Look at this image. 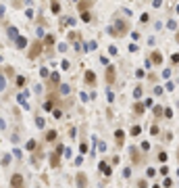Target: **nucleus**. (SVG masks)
Instances as JSON below:
<instances>
[{"mask_svg": "<svg viewBox=\"0 0 179 188\" xmlns=\"http://www.w3.org/2000/svg\"><path fill=\"white\" fill-rule=\"evenodd\" d=\"M11 163H13V153H4L2 155V159H0V165L4 167V169H8Z\"/></svg>", "mask_w": 179, "mask_h": 188, "instance_id": "obj_19", "label": "nucleus"}, {"mask_svg": "<svg viewBox=\"0 0 179 188\" xmlns=\"http://www.w3.org/2000/svg\"><path fill=\"white\" fill-rule=\"evenodd\" d=\"M40 75L44 77V80H48V75H50V71L46 69V67H42V69H40Z\"/></svg>", "mask_w": 179, "mask_h": 188, "instance_id": "obj_31", "label": "nucleus"}, {"mask_svg": "<svg viewBox=\"0 0 179 188\" xmlns=\"http://www.w3.org/2000/svg\"><path fill=\"white\" fill-rule=\"evenodd\" d=\"M106 100H108V103H112V100H115V94H112L110 90H108V94H106Z\"/></svg>", "mask_w": 179, "mask_h": 188, "instance_id": "obj_37", "label": "nucleus"}, {"mask_svg": "<svg viewBox=\"0 0 179 188\" xmlns=\"http://www.w3.org/2000/svg\"><path fill=\"white\" fill-rule=\"evenodd\" d=\"M7 86H8V80H7V75H4L2 67H0V94H2V92H7Z\"/></svg>", "mask_w": 179, "mask_h": 188, "instance_id": "obj_22", "label": "nucleus"}, {"mask_svg": "<svg viewBox=\"0 0 179 188\" xmlns=\"http://www.w3.org/2000/svg\"><path fill=\"white\" fill-rule=\"evenodd\" d=\"M154 115H156V117H160V115H163V109H160V107H156V109H154Z\"/></svg>", "mask_w": 179, "mask_h": 188, "instance_id": "obj_38", "label": "nucleus"}, {"mask_svg": "<svg viewBox=\"0 0 179 188\" xmlns=\"http://www.w3.org/2000/svg\"><path fill=\"white\" fill-rule=\"evenodd\" d=\"M0 132H7V119L0 117Z\"/></svg>", "mask_w": 179, "mask_h": 188, "instance_id": "obj_32", "label": "nucleus"}, {"mask_svg": "<svg viewBox=\"0 0 179 188\" xmlns=\"http://www.w3.org/2000/svg\"><path fill=\"white\" fill-rule=\"evenodd\" d=\"M138 186H140V188H146V186H148V182H146V180H140Z\"/></svg>", "mask_w": 179, "mask_h": 188, "instance_id": "obj_39", "label": "nucleus"}, {"mask_svg": "<svg viewBox=\"0 0 179 188\" xmlns=\"http://www.w3.org/2000/svg\"><path fill=\"white\" fill-rule=\"evenodd\" d=\"M8 138H11L13 144H19V142H21V128H15V132L8 134Z\"/></svg>", "mask_w": 179, "mask_h": 188, "instance_id": "obj_20", "label": "nucleus"}, {"mask_svg": "<svg viewBox=\"0 0 179 188\" xmlns=\"http://www.w3.org/2000/svg\"><path fill=\"white\" fill-rule=\"evenodd\" d=\"M129 134H131V136H140V134H142V125H131Z\"/></svg>", "mask_w": 179, "mask_h": 188, "instance_id": "obj_27", "label": "nucleus"}, {"mask_svg": "<svg viewBox=\"0 0 179 188\" xmlns=\"http://www.w3.org/2000/svg\"><path fill=\"white\" fill-rule=\"evenodd\" d=\"M35 188H42V186H35Z\"/></svg>", "mask_w": 179, "mask_h": 188, "instance_id": "obj_43", "label": "nucleus"}, {"mask_svg": "<svg viewBox=\"0 0 179 188\" xmlns=\"http://www.w3.org/2000/svg\"><path fill=\"white\" fill-rule=\"evenodd\" d=\"M158 161H163V163L167 161V153H165V151H160V153H158Z\"/></svg>", "mask_w": 179, "mask_h": 188, "instance_id": "obj_34", "label": "nucleus"}, {"mask_svg": "<svg viewBox=\"0 0 179 188\" xmlns=\"http://www.w3.org/2000/svg\"><path fill=\"white\" fill-rule=\"evenodd\" d=\"M13 86L17 88V92L19 90H25V86H27V75H15V80H13Z\"/></svg>", "mask_w": 179, "mask_h": 188, "instance_id": "obj_9", "label": "nucleus"}, {"mask_svg": "<svg viewBox=\"0 0 179 188\" xmlns=\"http://www.w3.org/2000/svg\"><path fill=\"white\" fill-rule=\"evenodd\" d=\"M52 115H54L56 119H61V117H62V109H61V107H56L54 111H52Z\"/></svg>", "mask_w": 179, "mask_h": 188, "instance_id": "obj_29", "label": "nucleus"}, {"mask_svg": "<svg viewBox=\"0 0 179 188\" xmlns=\"http://www.w3.org/2000/svg\"><path fill=\"white\" fill-rule=\"evenodd\" d=\"M13 44H15V48H17V50H27V46H29L27 38H25V36H21V34L13 40Z\"/></svg>", "mask_w": 179, "mask_h": 188, "instance_id": "obj_8", "label": "nucleus"}, {"mask_svg": "<svg viewBox=\"0 0 179 188\" xmlns=\"http://www.w3.org/2000/svg\"><path fill=\"white\" fill-rule=\"evenodd\" d=\"M54 151H56V153H58V155H62V153H65V146H62L61 142H56V146H54Z\"/></svg>", "mask_w": 179, "mask_h": 188, "instance_id": "obj_30", "label": "nucleus"}, {"mask_svg": "<svg viewBox=\"0 0 179 188\" xmlns=\"http://www.w3.org/2000/svg\"><path fill=\"white\" fill-rule=\"evenodd\" d=\"M25 17H27V19H34V11L27 8V11H25Z\"/></svg>", "mask_w": 179, "mask_h": 188, "instance_id": "obj_36", "label": "nucleus"}, {"mask_svg": "<svg viewBox=\"0 0 179 188\" xmlns=\"http://www.w3.org/2000/svg\"><path fill=\"white\" fill-rule=\"evenodd\" d=\"M83 82H85V86H94V88H96V73L92 69H88L85 75H83Z\"/></svg>", "mask_w": 179, "mask_h": 188, "instance_id": "obj_14", "label": "nucleus"}, {"mask_svg": "<svg viewBox=\"0 0 179 188\" xmlns=\"http://www.w3.org/2000/svg\"><path fill=\"white\" fill-rule=\"evenodd\" d=\"M115 142H117V146H123L125 144V130L119 128L117 132H115Z\"/></svg>", "mask_w": 179, "mask_h": 188, "instance_id": "obj_18", "label": "nucleus"}, {"mask_svg": "<svg viewBox=\"0 0 179 188\" xmlns=\"http://www.w3.org/2000/svg\"><path fill=\"white\" fill-rule=\"evenodd\" d=\"M42 52H44V42L35 38V40L27 46V59H29V61H35V59H38Z\"/></svg>", "mask_w": 179, "mask_h": 188, "instance_id": "obj_1", "label": "nucleus"}, {"mask_svg": "<svg viewBox=\"0 0 179 188\" xmlns=\"http://www.w3.org/2000/svg\"><path fill=\"white\" fill-rule=\"evenodd\" d=\"M4 13H7V8H4V4H0V17H4Z\"/></svg>", "mask_w": 179, "mask_h": 188, "instance_id": "obj_42", "label": "nucleus"}, {"mask_svg": "<svg viewBox=\"0 0 179 188\" xmlns=\"http://www.w3.org/2000/svg\"><path fill=\"white\" fill-rule=\"evenodd\" d=\"M42 142H44V144H56V142H58V132H56L54 128H48V130H44Z\"/></svg>", "mask_w": 179, "mask_h": 188, "instance_id": "obj_4", "label": "nucleus"}, {"mask_svg": "<svg viewBox=\"0 0 179 188\" xmlns=\"http://www.w3.org/2000/svg\"><path fill=\"white\" fill-rule=\"evenodd\" d=\"M90 7H92V0H77V11H79V13L90 11Z\"/></svg>", "mask_w": 179, "mask_h": 188, "instance_id": "obj_21", "label": "nucleus"}, {"mask_svg": "<svg viewBox=\"0 0 179 188\" xmlns=\"http://www.w3.org/2000/svg\"><path fill=\"white\" fill-rule=\"evenodd\" d=\"M75 184H77V188H88V176L83 174V171H77Z\"/></svg>", "mask_w": 179, "mask_h": 188, "instance_id": "obj_13", "label": "nucleus"}, {"mask_svg": "<svg viewBox=\"0 0 179 188\" xmlns=\"http://www.w3.org/2000/svg\"><path fill=\"white\" fill-rule=\"evenodd\" d=\"M8 188H27V180L21 171H13L8 178Z\"/></svg>", "mask_w": 179, "mask_h": 188, "instance_id": "obj_3", "label": "nucleus"}, {"mask_svg": "<svg viewBox=\"0 0 179 188\" xmlns=\"http://www.w3.org/2000/svg\"><path fill=\"white\" fill-rule=\"evenodd\" d=\"M50 11L54 15H61V2L58 0H50Z\"/></svg>", "mask_w": 179, "mask_h": 188, "instance_id": "obj_24", "label": "nucleus"}, {"mask_svg": "<svg viewBox=\"0 0 179 188\" xmlns=\"http://www.w3.org/2000/svg\"><path fill=\"white\" fill-rule=\"evenodd\" d=\"M2 71H4V75H7V80H8V82H13V80H15V75H17V73H15V69L11 67V65H4V67H2Z\"/></svg>", "mask_w": 179, "mask_h": 188, "instance_id": "obj_23", "label": "nucleus"}, {"mask_svg": "<svg viewBox=\"0 0 179 188\" xmlns=\"http://www.w3.org/2000/svg\"><path fill=\"white\" fill-rule=\"evenodd\" d=\"M61 157L62 155H58L56 151H52V153L48 155V161H50V167H52V169H58V167H61Z\"/></svg>", "mask_w": 179, "mask_h": 188, "instance_id": "obj_12", "label": "nucleus"}, {"mask_svg": "<svg viewBox=\"0 0 179 188\" xmlns=\"http://www.w3.org/2000/svg\"><path fill=\"white\" fill-rule=\"evenodd\" d=\"M150 61L154 63V65H160V63H163V55H160V52H152V55H150Z\"/></svg>", "mask_w": 179, "mask_h": 188, "instance_id": "obj_25", "label": "nucleus"}, {"mask_svg": "<svg viewBox=\"0 0 179 188\" xmlns=\"http://www.w3.org/2000/svg\"><path fill=\"white\" fill-rule=\"evenodd\" d=\"M104 77H106V84H108V86H112V84L117 82V69H115V67H112V65H106V73H104Z\"/></svg>", "mask_w": 179, "mask_h": 188, "instance_id": "obj_7", "label": "nucleus"}, {"mask_svg": "<svg viewBox=\"0 0 179 188\" xmlns=\"http://www.w3.org/2000/svg\"><path fill=\"white\" fill-rule=\"evenodd\" d=\"M144 109H146L144 103H135V104H133V113H135V115H142V113H144Z\"/></svg>", "mask_w": 179, "mask_h": 188, "instance_id": "obj_26", "label": "nucleus"}, {"mask_svg": "<svg viewBox=\"0 0 179 188\" xmlns=\"http://www.w3.org/2000/svg\"><path fill=\"white\" fill-rule=\"evenodd\" d=\"M4 31H7V36H8V40H11V42L19 36V27L13 25V23H7V25H4Z\"/></svg>", "mask_w": 179, "mask_h": 188, "instance_id": "obj_11", "label": "nucleus"}, {"mask_svg": "<svg viewBox=\"0 0 179 188\" xmlns=\"http://www.w3.org/2000/svg\"><path fill=\"white\" fill-rule=\"evenodd\" d=\"M150 148V142H142V151H148Z\"/></svg>", "mask_w": 179, "mask_h": 188, "instance_id": "obj_40", "label": "nucleus"}, {"mask_svg": "<svg viewBox=\"0 0 179 188\" xmlns=\"http://www.w3.org/2000/svg\"><path fill=\"white\" fill-rule=\"evenodd\" d=\"M142 92H144V90H142V86H138V88L133 90V96H135V98H142Z\"/></svg>", "mask_w": 179, "mask_h": 188, "instance_id": "obj_33", "label": "nucleus"}, {"mask_svg": "<svg viewBox=\"0 0 179 188\" xmlns=\"http://www.w3.org/2000/svg\"><path fill=\"white\" fill-rule=\"evenodd\" d=\"M27 94H29L27 90H19V92H17V103H19L21 107H23V109H25V111H29V103H27Z\"/></svg>", "mask_w": 179, "mask_h": 188, "instance_id": "obj_10", "label": "nucleus"}, {"mask_svg": "<svg viewBox=\"0 0 179 188\" xmlns=\"http://www.w3.org/2000/svg\"><path fill=\"white\" fill-rule=\"evenodd\" d=\"M42 42H44V48H52L54 42H56V38H54V34H46L44 38H42Z\"/></svg>", "mask_w": 179, "mask_h": 188, "instance_id": "obj_16", "label": "nucleus"}, {"mask_svg": "<svg viewBox=\"0 0 179 188\" xmlns=\"http://www.w3.org/2000/svg\"><path fill=\"white\" fill-rule=\"evenodd\" d=\"M127 31H129V23H127V21H123V19H119L112 27H108V34L115 36V38H123Z\"/></svg>", "mask_w": 179, "mask_h": 188, "instance_id": "obj_2", "label": "nucleus"}, {"mask_svg": "<svg viewBox=\"0 0 179 188\" xmlns=\"http://www.w3.org/2000/svg\"><path fill=\"white\" fill-rule=\"evenodd\" d=\"M92 2H94V0H92Z\"/></svg>", "mask_w": 179, "mask_h": 188, "instance_id": "obj_44", "label": "nucleus"}, {"mask_svg": "<svg viewBox=\"0 0 179 188\" xmlns=\"http://www.w3.org/2000/svg\"><path fill=\"white\" fill-rule=\"evenodd\" d=\"M46 82H48V88H50V90H54V92H56V88L61 86V73H58V71H52V73L48 75V80H46Z\"/></svg>", "mask_w": 179, "mask_h": 188, "instance_id": "obj_6", "label": "nucleus"}, {"mask_svg": "<svg viewBox=\"0 0 179 188\" xmlns=\"http://www.w3.org/2000/svg\"><path fill=\"white\" fill-rule=\"evenodd\" d=\"M81 163H83V157H81V155H79V157H77V159H75V165H81Z\"/></svg>", "mask_w": 179, "mask_h": 188, "instance_id": "obj_41", "label": "nucleus"}, {"mask_svg": "<svg viewBox=\"0 0 179 188\" xmlns=\"http://www.w3.org/2000/svg\"><path fill=\"white\" fill-rule=\"evenodd\" d=\"M38 146H40V142H38L35 138H29L27 142H23V148H25L27 153H34V151L38 148Z\"/></svg>", "mask_w": 179, "mask_h": 188, "instance_id": "obj_15", "label": "nucleus"}, {"mask_svg": "<svg viewBox=\"0 0 179 188\" xmlns=\"http://www.w3.org/2000/svg\"><path fill=\"white\" fill-rule=\"evenodd\" d=\"M29 155H31V167H40L42 157H44V142H40V146L35 148L34 153H29Z\"/></svg>", "mask_w": 179, "mask_h": 188, "instance_id": "obj_5", "label": "nucleus"}, {"mask_svg": "<svg viewBox=\"0 0 179 188\" xmlns=\"http://www.w3.org/2000/svg\"><path fill=\"white\" fill-rule=\"evenodd\" d=\"M34 121H35V128H38V130H46V119L42 117L40 113H35L34 115Z\"/></svg>", "mask_w": 179, "mask_h": 188, "instance_id": "obj_17", "label": "nucleus"}, {"mask_svg": "<svg viewBox=\"0 0 179 188\" xmlns=\"http://www.w3.org/2000/svg\"><path fill=\"white\" fill-rule=\"evenodd\" d=\"M123 178H131V169L129 167H125L123 169Z\"/></svg>", "mask_w": 179, "mask_h": 188, "instance_id": "obj_35", "label": "nucleus"}, {"mask_svg": "<svg viewBox=\"0 0 179 188\" xmlns=\"http://www.w3.org/2000/svg\"><path fill=\"white\" fill-rule=\"evenodd\" d=\"M81 19H83V21H85V23H90V21L94 19V15L90 13V11H83V13H81Z\"/></svg>", "mask_w": 179, "mask_h": 188, "instance_id": "obj_28", "label": "nucleus"}]
</instances>
